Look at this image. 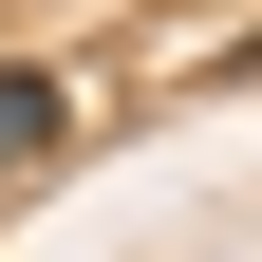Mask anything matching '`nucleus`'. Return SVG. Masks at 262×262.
<instances>
[{
    "mask_svg": "<svg viewBox=\"0 0 262 262\" xmlns=\"http://www.w3.org/2000/svg\"><path fill=\"white\" fill-rule=\"evenodd\" d=\"M38 150H56V75H0V187H38Z\"/></svg>",
    "mask_w": 262,
    "mask_h": 262,
    "instance_id": "1",
    "label": "nucleus"
}]
</instances>
